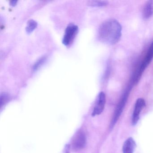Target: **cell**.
<instances>
[{
  "label": "cell",
  "mask_w": 153,
  "mask_h": 153,
  "mask_svg": "<svg viewBox=\"0 0 153 153\" xmlns=\"http://www.w3.org/2000/svg\"><path fill=\"white\" fill-rule=\"evenodd\" d=\"M17 2V1H15V0L11 1L10 2V5L12 6H15Z\"/></svg>",
  "instance_id": "5bb4252c"
},
{
  "label": "cell",
  "mask_w": 153,
  "mask_h": 153,
  "mask_svg": "<svg viewBox=\"0 0 153 153\" xmlns=\"http://www.w3.org/2000/svg\"><path fill=\"white\" fill-rule=\"evenodd\" d=\"M37 26V24L36 21L33 19H30L27 22V26L26 27V30L27 33H32L35 29Z\"/></svg>",
  "instance_id": "30bf717a"
},
{
  "label": "cell",
  "mask_w": 153,
  "mask_h": 153,
  "mask_svg": "<svg viewBox=\"0 0 153 153\" xmlns=\"http://www.w3.org/2000/svg\"><path fill=\"white\" fill-rule=\"evenodd\" d=\"M86 137L84 131H79L72 140L71 143L72 148L75 151L83 149L85 146Z\"/></svg>",
  "instance_id": "277c9868"
},
{
  "label": "cell",
  "mask_w": 153,
  "mask_h": 153,
  "mask_svg": "<svg viewBox=\"0 0 153 153\" xmlns=\"http://www.w3.org/2000/svg\"><path fill=\"white\" fill-rule=\"evenodd\" d=\"M153 14V1H148L144 5L142 11L143 18L148 19L150 18Z\"/></svg>",
  "instance_id": "ba28073f"
},
{
  "label": "cell",
  "mask_w": 153,
  "mask_h": 153,
  "mask_svg": "<svg viewBox=\"0 0 153 153\" xmlns=\"http://www.w3.org/2000/svg\"><path fill=\"white\" fill-rule=\"evenodd\" d=\"M122 30L121 26L117 20L108 19L100 25L98 29V38L102 42L106 44H115L120 39Z\"/></svg>",
  "instance_id": "6da1fadb"
},
{
  "label": "cell",
  "mask_w": 153,
  "mask_h": 153,
  "mask_svg": "<svg viewBox=\"0 0 153 153\" xmlns=\"http://www.w3.org/2000/svg\"><path fill=\"white\" fill-rule=\"evenodd\" d=\"M78 31L77 26L73 24L69 25L65 30V34L62 40L63 44L66 46L71 44L77 33Z\"/></svg>",
  "instance_id": "3957f363"
},
{
  "label": "cell",
  "mask_w": 153,
  "mask_h": 153,
  "mask_svg": "<svg viewBox=\"0 0 153 153\" xmlns=\"http://www.w3.org/2000/svg\"><path fill=\"white\" fill-rule=\"evenodd\" d=\"M105 102L106 98L105 94L104 92H100L97 96L95 105L92 113V116L99 115L102 112L104 109Z\"/></svg>",
  "instance_id": "5b68a950"
},
{
  "label": "cell",
  "mask_w": 153,
  "mask_h": 153,
  "mask_svg": "<svg viewBox=\"0 0 153 153\" xmlns=\"http://www.w3.org/2000/svg\"><path fill=\"white\" fill-rule=\"evenodd\" d=\"M46 59V57L45 56H43L42 57L39 59L34 65L33 67V71H36L45 62Z\"/></svg>",
  "instance_id": "7c38bea8"
},
{
  "label": "cell",
  "mask_w": 153,
  "mask_h": 153,
  "mask_svg": "<svg viewBox=\"0 0 153 153\" xmlns=\"http://www.w3.org/2000/svg\"><path fill=\"white\" fill-rule=\"evenodd\" d=\"M10 97L7 93H2L1 95V108L7 104L9 100Z\"/></svg>",
  "instance_id": "4fadbf2b"
},
{
  "label": "cell",
  "mask_w": 153,
  "mask_h": 153,
  "mask_svg": "<svg viewBox=\"0 0 153 153\" xmlns=\"http://www.w3.org/2000/svg\"><path fill=\"white\" fill-rule=\"evenodd\" d=\"M108 4V1H88V3L89 6L92 7H104L107 6Z\"/></svg>",
  "instance_id": "8fae6325"
},
{
  "label": "cell",
  "mask_w": 153,
  "mask_h": 153,
  "mask_svg": "<svg viewBox=\"0 0 153 153\" xmlns=\"http://www.w3.org/2000/svg\"><path fill=\"white\" fill-rule=\"evenodd\" d=\"M128 92V91H127L124 94L121 101L120 102L119 104L118 105L117 109L116 110V112L115 113V114H114V118L113 123H115L116 122V121H117V120H118L120 114H121L123 110V107H124V105H125V103H126V101H127Z\"/></svg>",
  "instance_id": "9c48e42d"
},
{
  "label": "cell",
  "mask_w": 153,
  "mask_h": 153,
  "mask_svg": "<svg viewBox=\"0 0 153 153\" xmlns=\"http://www.w3.org/2000/svg\"><path fill=\"white\" fill-rule=\"evenodd\" d=\"M146 102L143 98H138L135 103V108L132 114V125H135L137 123L140 118V114L142 109L146 106Z\"/></svg>",
  "instance_id": "8992f818"
},
{
  "label": "cell",
  "mask_w": 153,
  "mask_h": 153,
  "mask_svg": "<svg viewBox=\"0 0 153 153\" xmlns=\"http://www.w3.org/2000/svg\"><path fill=\"white\" fill-rule=\"evenodd\" d=\"M136 147V142L132 137H129L125 140L123 146V153H133Z\"/></svg>",
  "instance_id": "52a82bcc"
},
{
  "label": "cell",
  "mask_w": 153,
  "mask_h": 153,
  "mask_svg": "<svg viewBox=\"0 0 153 153\" xmlns=\"http://www.w3.org/2000/svg\"><path fill=\"white\" fill-rule=\"evenodd\" d=\"M153 59V42L151 43V45L149 46V49L147 53L145 56V58L143 59L142 63L140 64V67L138 71L136 73V76H135V79L134 81L137 82L138 81V79L140 78L141 74L143 71L147 67L149 66L151 61Z\"/></svg>",
  "instance_id": "7a4b0ae2"
}]
</instances>
